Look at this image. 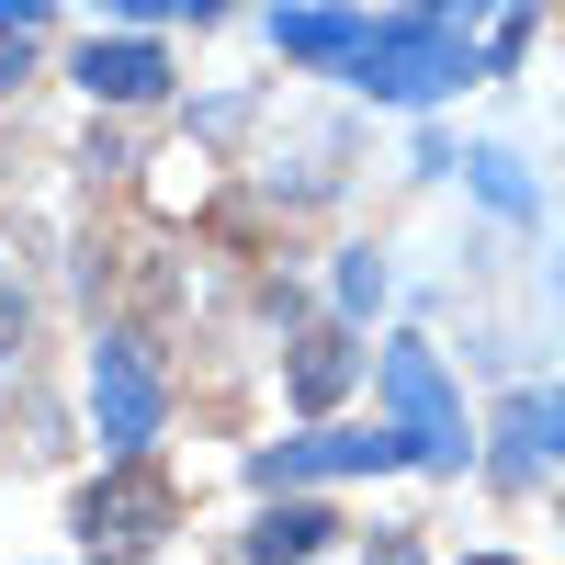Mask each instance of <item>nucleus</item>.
<instances>
[{
  "label": "nucleus",
  "mask_w": 565,
  "mask_h": 565,
  "mask_svg": "<svg viewBox=\"0 0 565 565\" xmlns=\"http://www.w3.org/2000/svg\"><path fill=\"white\" fill-rule=\"evenodd\" d=\"M441 79H463L452 12H396L385 34H362V90H385V103H430Z\"/></svg>",
  "instance_id": "1"
},
{
  "label": "nucleus",
  "mask_w": 565,
  "mask_h": 565,
  "mask_svg": "<svg viewBox=\"0 0 565 565\" xmlns=\"http://www.w3.org/2000/svg\"><path fill=\"white\" fill-rule=\"evenodd\" d=\"M90 407H103L114 463H136L159 441V362H148V340H103L90 351Z\"/></svg>",
  "instance_id": "2"
},
{
  "label": "nucleus",
  "mask_w": 565,
  "mask_h": 565,
  "mask_svg": "<svg viewBox=\"0 0 565 565\" xmlns=\"http://www.w3.org/2000/svg\"><path fill=\"white\" fill-rule=\"evenodd\" d=\"M159 532H170V487L148 476V463H114V476L79 498V543L90 554H148Z\"/></svg>",
  "instance_id": "3"
},
{
  "label": "nucleus",
  "mask_w": 565,
  "mask_h": 565,
  "mask_svg": "<svg viewBox=\"0 0 565 565\" xmlns=\"http://www.w3.org/2000/svg\"><path fill=\"white\" fill-rule=\"evenodd\" d=\"M385 385H396V407H407V452H430V463H452L463 452V430H452V396H441V362L430 351H385Z\"/></svg>",
  "instance_id": "4"
},
{
  "label": "nucleus",
  "mask_w": 565,
  "mask_h": 565,
  "mask_svg": "<svg viewBox=\"0 0 565 565\" xmlns=\"http://www.w3.org/2000/svg\"><path fill=\"white\" fill-rule=\"evenodd\" d=\"M407 441H385V430H317V441H282V452H260V487H295V476H351V463H396Z\"/></svg>",
  "instance_id": "5"
},
{
  "label": "nucleus",
  "mask_w": 565,
  "mask_h": 565,
  "mask_svg": "<svg viewBox=\"0 0 565 565\" xmlns=\"http://www.w3.org/2000/svg\"><path fill=\"white\" fill-rule=\"evenodd\" d=\"M79 90H90V103H159L170 57H159V45H103V34H90L79 45Z\"/></svg>",
  "instance_id": "6"
},
{
  "label": "nucleus",
  "mask_w": 565,
  "mask_h": 565,
  "mask_svg": "<svg viewBox=\"0 0 565 565\" xmlns=\"http://www.w3.org/2000/svg\"><path fill=\"white\" fill-rule=\"evenodd\" d=\"M328 532H340V521H328V509H260L249 554H260V565H295V554H317Z\"/></svg>",
  "instance_id": "7"
},
{
  "label": "nucleus",
  "mask_w": 565,
  "mask_h": 565,
  "mask_svg": "<svg viewBox=\"0 0 565 565\" xmlns=\"http://www.w3.org/2000/svg\"><path fill=\"white\" fill-rule=\"evenodd\" d=\"M340 385H351V340H306V351H295V396H306V407H328Z\"/></svg>",
  "instance_id": "8"
},
{
  "label": "nucleus",
  "mask_w": 565,
  "mask_h": 565,
  "mask_svg": "<svg viewBox=\"0 0 565 565\" xmlns=\"http://www.w3.org/2000/svg\"><path fill=\"white\" fill-rule=\"evenodd\" d=\"M282 45H295V57H351L362 23H351V12H295V23H282Z\"/></svg>",
  "instance_id": "9"
},
{
  "label": "nucleus",
  "mask_w": 565,
  "mask_h": 565,
  "mask_svg": "<svg viewBox=\"0 0 565 565\" xmlns=\"http://www.w3.org/2000/svg\"><path fill=\"white\" fill-rule=\"evenodd\" d=\"M12 340H23V295H0V362H12Z\"/></svg>",
  "instance_id": "10"
},
{
  "label": "nucleus",
  "mask_w": 565,
  "mask_h": 565,
  "mask_svg": "<svg viewBox=\"0 0 565 565\" xmlns=\"http://www.w3.org/2000/svg\"><path fill=\"white\" fill-rule=\"evenodd\" d=\"M373 565H418V543H407V532H385V543H373Z\"/></svg>",
  "instance_id": "11"
},
{
  "label": "nucleus",
  "mask_w": 565,
  "mask_h": 565,
  "mask_svg": "<svg viewBox=\"0 0 565 565\" xmlns=\"http://www.w3.org/2000/svg\"><path fill=\"white\" fill-rule=\"evenodd\" d=\"M34 12H45V0H0V23H34Z\"/></svg>",
  "instance_id": "12"
},
{
  "label": "nucleus",
  "mask_w": 565,
  "mask_h": 565,
  "mask_svg": "<svg viewBox=\"0 0 565 565\" xmlns=\"http://www.w3.org/2000/svg\"><path fill=\"white\" fill-rule=\"evenodd\" d=\"M114 12H170V0H114Z\"/></svg>",
  "instance_id": "13"
}]
</instances>
